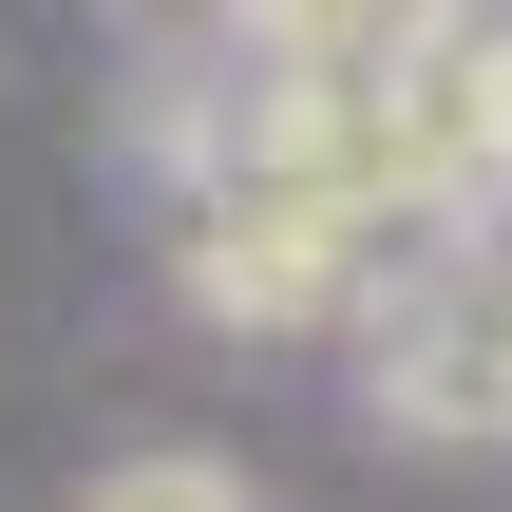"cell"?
Returning <instances> with one entry per match:
<instances>
[{
  "label": "cell",
  "mask_w": 512,
  "mask_h": 512,
  "mask_svg": "<svg viewBox=\"0 0 512 512\" xmlns=\"http://www.w3.org/2000/svg\"><path fill=\"white\" fill-rule=\"evenodd\" d=\"M380 418L399 437H512V247H456L418 285H380Z\"/></svg>",
  "instance_id": "obj_1"
},
{
  "label": "cell",
  "mask_w": 512,
  "mask_h": 512,
  "mask_svg": "<svg viewBox=\"0 0 512 512\" xmlns=\"http://www.w3.org/2000/svg\"><path fill=\"white\" fill-rule=\"evenodd\" d=\"M76 512H247V475H228V456H114Z\"/></svg>",
  "instance_id": "obj_3"
},
{
  "label": "cell",
  "mask_w": 512,
  "mask_h": 512,
  "mask_svg": "<svg viewBox=\"0 0 512 512\" xmlns=\"http://www.w3.org/2000/svg\"><path fill=\"white\" fill-rule=\"evenodd\" d=\"M171 247H190V304H209V323H247V342H304V323H361V304H380L361 228H323L304 190H228V209H171Z\"/></svg>",
  "instance_id": "obj_2"
}]
</instances>
